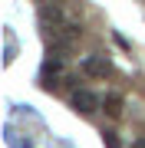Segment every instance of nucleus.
<instances>
[{"mask_svg": "<svg viewBox=\"0 0 145 148\" xmlns=\"http://www.w3.org/2000/svg\"><path fill=\"white\" fill-rule=\"evenodd\" d=\"M13 53H16V43H13V36L7 33V46H3V63H13Z\"/></svg>", "mask_w": 145, "mask_h": 148, "instance_id": "obj_5", "label": "nucleus"}, {"mask_svg": "<svg viewBox=\"0 0 145 148\" xmlns=\"http://www.w3.org/2000/svg\"><path fill=\"white\" fill-rule=\"evenodd\" d=\"M82 73H89V76H106V73H109V63L99 59V56H86V59H82Z\"/></svg>", "mask_w": 145, "mask_h": 148, "instance_id": "obj_2", "label": "nucleus"}, {"mask_svg": "<svg viewBox=\"0 0 145 148\" xmlns=\"http://www.w3.org/2000/svg\"><path fill=\"white\" fill-rule=\"evenodd\" d=\"M102 142H106V148H122V145H119V138H115L112 132H106V135H102Z\"/></svg>", "mask_w": 145, "mask_h": 148, "instance_id": "obj_6", "label": "nucleus"}, {"mask_svg": "<svg viewBox=\"0 0 145 148\" xmlns=\"http://www.w3.org/2000/svg\"><path fill=\"white\" fill-rule=\"evenodd\" d=\"M135 148H145V142H139V145H135Z\"/></svg>", "mask_w": 145, "mask_h": 148, "instance_id": "obj_7", "label": "nucleus"}, {"mask_svg": "<svg viewBox=\"0 0 145 148\" xmlns=\"http://www.w3.org/2000/svg\"><path fill=\"white\" fill-rule=\"evenodd\" d=\"M99 106H102V99H99L96 92H89V89H76L73 92V109L82 112V115H92Z\"/></svg>", "mask_w": 145, "mask_h": 148, "instance_id": "obj_1", "label": "nucleus"}, {"mask_svg": "<svg viewBox=\"0 0 145 148\" xmlns=\"http://www.w3.org/2000/svg\"><path fill=\"white\" fill-rule=\"evenodd\" d=\"M56 73H59V59H53V56H49L46 63H43V69H40V79H43V86L49 82V76H56Z\"/></svg>", "mask_w": 145, "mask_h": 148, "instance_id": "obj_3", "label": "nucleus"}, {"mask_svg": "<svg viewBox=\"0 0 145 148\" xmlns=\"http://www.w3.org/2000/svg\"><path fill=\"white\" fill-rule=\"evenodd\" d=\"M106 112L109 115H119L122 112V95H106Z\"/></svg>", "mask_w": 145, "mask_h": 148, "instance_id": "obj_4", "label": "nucleus"}]
</instances>
